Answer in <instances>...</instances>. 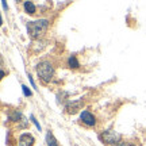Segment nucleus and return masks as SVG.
<instances>
[{"label":"nucleus","instance_id":"1","mask_svg":"<svg viewBox=\"0 0 146 146\" xmlns=\"http://www.w3.org/2000/svg\"><path fill=\"white\" fill-rule=\"evenodd\" d=\"M49 29V21L47 19H38L27 23V33L33 39H38L42 36Z\"/></svg>","mask_w":146,"mask_h":146},{"label":"nucleus","instance_id":"2","mask_svg":"<svg viewBox=\"0 0 146 146\" xmlns=\"http://www.w3.org/2000/svg\"><path fill=\"white\" fill-rule=\"evenodd\" d=\"M36 73H38L39 80L45 85H47V84L52 81L53 76H54V66L49 61H41V62L36 65Z\"/></svg>","mask_w":146,"mask_h":146},{"label":"nucleus","instance_id":"3","mask_svg":"<svg viewBox=\"0 0 146 146\" xmlns=\"http://www.w3.org/2000/svg\"><path fill=\"white\" fill-rule=\"evenodd\" d=\"M99 138H100V141L103 142V143H106V145H114V146H116L120 141H122V135L114 130L103 131V133L99 135Z\"/></svg>","mask_w":146,"mask_h":146},{"label":"nucleus","instance_id":"4","mask_svg":"<svg viewBox=\"0 0 146 146\" xmlns=\"http://www.w3.org/2000/svg\"><path fill=\"white\" fill-rule=\"evenodd\" d=\"M80 120H81V123H83L85 127H88V129L96 127V125H98V119H96L95 114H92V112L88 111V110L81 111V114H80Z\"/></svg>","mask_w":146,"mask_h":146},{"label":"nucleus","instance_id":"5","mask_svg":"<svg viewBox=\"0 0 146 146\" xmlns=\"http://www.w3.org/2000/svg\"><path fill=\"white\" fill-rule=\"evenodd\" d=\"M83 106H84V99H77V100H69L68 103L65 104V112L66 114H77L80 110H83Z\"/></svg>","mask_w":146,"mask_h":146},{"label":"nucleus","instance_id":"6","mask_svg":"<svg viewBox=\"0 0 146 146\" xmlns=\"http://www.w3.org/2000/svg\"><path fill=\"white\" fill-rule=\"evenodd\" d=\"M34 137L30 134V133H25V134H21L19 135V139H18V143L19 146H34Z\"/></svg>","mask_w":146,"mask_h":146},{"label":"nucleus","instance_id":"7","mask_svg":"<svg viewBox=\"0 0 146 146\" xmlns=\"http://www.w3.org/2000/svg\"><path fill=\"white\" fill-rule=\"evenodd\" d=\"M23 10H25V12L29 14V15H34L36 12V5L34 4L33 1H25V3H23Z\"/></svg>","mask_w":146,"mask_h":146},{"label":"nucleus","instance_id":"8","mask_svg":"<svg viewBox=\"0 0 146 146\" xmlns=\"http://www.w3.org/2000/svg\"><path fill=\"white\" fill-rule=\"evenodd\" d=\"M68 66L70 69H78L80 68V62H78V60L76 56H70L68 58Z\"/></svg>","mask_w":146,"mask_h":146},{"label":"nucleus","instance_id":"9","mask_svg":"<svg viewBox=\"0 0 146 146\" xmlns=\"http://www.w3.org/2000/svg\"><path fill=\"white\" fill-rule=\"evenodd\" d=\"M46 142H47V146H58V142H57V139L54 138V135H53L52 131H47Z\"/></svg>","mask_w":146,"mask_h":146},{"label":"nucleus","instance_id":"10","mask_svg":"<svg viewBox=\"0 0 146 146\" xmlns=\"http://www.w3.org/2000/svg\"><path fill=\"white\" fill-rule=\"evenodd\" d=\"M19 119H23V116H22V114L19 112V111H14V112L10 115V120H11V122H21Z\"/></svg>","mask_w":146,"mask_h":146},{"label":"nucleus","instance_id":"11","mask_svg":"<svg viewBox=\"0 0 146 146\" xmlns=\"http://www.w3.org/2000/svg\"><path fill=\"white\" fill-rule=\"evenodd\" d=\"M22 89H23V94H25V96H31V91L29 89V87H26V85H22Z\"/></svg>","mask_w":146,"mask_h":146},{"label":"nucleus","instance_id":"12","mask_svg":"<svg viewBox=\"0 0 146 146\" xmlns=\"http://www.w3.org/2000/svg\"><path fill=\"white\" fill-rule=\"evenodd\" d=\"M116 146H135V145H134V143H131V142H129V141H120Z\"/></svg>","mask_w":146,"mask_h":146},{"label":"nucleus","instance_id":"13","mask_svg":"<svg viewBox=\"0 0 146 146\" xmlns=\"http://www.w3.org/2000/svg\"><path fill=\"white\" fill-rule=\"evenodd\" d=\"M30 119H31V122H33V123H34V125L36 126V129H38V130L41 131V126H39V123H38V122H36V119H35V118H34V115H30Z\"/></svg>","mask_w":146,"mask_h":146},{"label":"nucleus","instance_id":"14","mask_svg":"<svg viewBox=\"0 0 146 146\" xmlns=\"http://www.w3.org/2000/svg\"><path fill=\"white\" fill-rule=\"evenodd\" d=\"M29 78H30V83H31V85L34 87V88H35V83H34V80L31 78V76H29Z\"/></svg>","mask_w":146,"mask_h":146},{"label":"nucleus","instance_id":"15","mask_svg":"<svg viewBox=\"0 0 146 146\" xmlns=\"http://www.w3.org/2000/svg\"><path fill=\"white\" fill-rule=\"evenodd\" d=\"M1 4H3V7H4V10L7 8V4H5V1H1Z\"/></svg>","mask_w":146,"mask_h":146}]
</instances>
